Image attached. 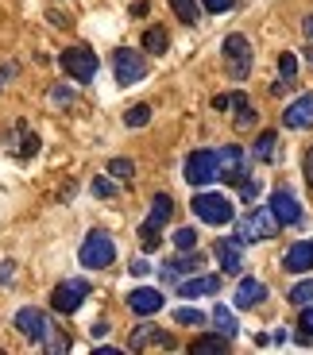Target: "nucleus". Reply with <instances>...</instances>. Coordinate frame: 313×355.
I'll return each instance as SVG.
<instances>
[{"label":"nucleus","instance_id":"f257e3e1","mask_svg":"<svg viewBox=\"0 0 313 355\" xmlns=\"http://www.w3.org/2000/svg\"><path fill=\"white\" fill-rule=\"evenodd\" d=\"M271 236H278V220H275V213H271L267 205H263V209H255V213H248V216L236 220L232 240L244 248V243H260V240H271Z\"/></svg>","mask_w":313,"mask_h":355},{"label":"nucleus","instance_id":"f03ea898","mask_svg":"<svg viewBox=\"0 0 313 355\" xmlns=\"http://www.w3.org/2000/svg\"><path fill=\"white\" fill-rule=\"evenodd\" d=\"M112 259H117V243H112V236L101 228H93L85 240H81V266H90V270H105V266H112Z\"/></svg>","mask_w":313,"mask_h":355},{"label":"nucleus","instance_id":"7ed1b4c3","mask_svg":"<svg viewBox=\"0 0 313 355\" xmlns=\"http://www.w3.org/2000/svg\"><path fill=\"white\" fill-rule=\"evenodd\" d=\"M90 293H93V286L85 282V278H66V282H58L51 290V309L62 313V317H70V313H78L81 305H85Z\"/></svg>","mask_w":313,"mask_h":355},{"label":"nucleus","instance_id":"20e7f679","mask_svg":"<svg viewBox=\"0 0 313 355\" xmlns=\"http://www.w3.org/2000/svg\"><path fill=\"white\" fill-rule=\"evenodd\" d=\"M189 209H194V216L201 224H228L232 220V201L224 193H197L194 201H189Z\"/></svg>","mask_w":313,"mask_h":355},{"label":"nucleus","instance_id":"39448f33","mask_svg":"<svg viewBox=\"0 0 313 355\" xmlns=\"http://www.w3.org/2000/svg\"><path fill=\"white\" fill-rule=\"evenodd\" d=\"M58 62H62V70L70 73L74 81H93L97 78V66H101L97 54H93L90 46H66Z\"/></svg>","mask_w":313,"mask_h":355},{"label":"nucleus","instance_id":"423d86ee","mask_svg":"<svg viewBox=\"0 0 313 355\" xmlns=\"http://www.w3.org/2000/svg\"><path fill=\"white\" fill-rule=\"evenodd\" d=\"M112 70H117V81H120V85H139V81L147 78L144 54L132 51V46H120V51L112 54Z\"/></svg>","mask_w":313,"mask_h":355},{"label":"nucleus","instance_id":"0eeeda50","mask_svg":"<svg viewBox=\"0 0 313 355\" xmlns=\"http://www.w3.org/2000/svg\"><path fill=\"white\" fill-rule=\"evenodd\" d=\"M224 66L236 81H244L251 73V43L244 35H228L224 39Z\"/></svg>","mask_w":313,"mask_h":355},{"label":"nucleus","instance_id":"6e6552de","mask_svg":"<svg viewBox=\"0 0 313 355\" xmlns=\"http://www.w3.org/2000/svg\"><path fill=\"white\" fill-rule=\"evenodd\" d=\"M217 178H224L228 186H240L244 178H248L244 151L236 147V143H228V147H221V151H217Z\"/></svg>","mask_w":313,"mask_h":355},{"label":"nucleus","instance_id":"1a4fd4ad","mask_svg":"<svg viewBox=\"0 0 313 355\" xmlns=\"http://www.w3.org/2000/svg\"><path fill=\"white\" fill-rule=\"evenodd\" d=\"M186 182L189 186H209V182H217V151H189Z\"/></svg>","mask_w":313,"mask_h":355},{"label":"nucleus","instance_id":"9d476101","mask_svg":"<svg viewBox=\"0 0 313 355\" xmlns=\"http://www.w3.org/2000/svg\"><path fill=\"white\" fill-rule=\"evenodd\" d=\"M128 347H132V352H147V347H174V336H170L167 329H159V324H151V320H144V324H135Z\"/></svg>","mask_w":313,"mask_h":355},{"label":"nucleus","instance_id":"9b49d317","mask_svg":"<svg viewBox=\"0 0 313 355\" xmlns=\"http://www.w3.org/2000/svg\"><path fill=\"white\" fill-rule=\"evenodd\" d=\"M16 329H19V336H27L31 344H43V336L51 332V320H46L43 309H19L16 313Z\"/></svg>","mask_w":313,"mask_h":355},{"label":"nucleus","instance_id":"f8f14e48","mask_svg":"<svg viewBox=\"0 0 313 355\" xmlns=\"http://www.w3.org/2000/svg\"><path fill=\"white\" fill-rule=\"evenodd\" d=\"M282 124L294 128V132H310L313 128V97L310 93H302L298 101H290L287 112H282Z\"/></svg>","mask_w":313,"mask_h":355},{"label":"nucleus","instance_id":"ddd939ff","mask_svg":"<svg viewBox=\"0 0 313 355\" xmlns=\"http://www.w3.org/2000/svg\"><path fill=\"white\" fill-rule=\"evenodd\" d=\"M267 209L275 213L278 228H282V224H298V220H302V209H298L294 193H287V189H275V193H271V201H267Z\"/></svg>","mask_w":313,"mask_h":355},{"label":"nucleus","instance_id":"4468645a","mask_svg":"<svg viewBox=\"0 0 313 355\" xmlns=\"http://www.w3.org/2000/svg\"><path fill=\"white\" fill-rule=\"evenodd\" d=\"M128 309L139 313V317H155V313L162 309V293H159V290H147V286H139V290L128 293Z\"/></svg>","mask_w":313,"mask_h":355},{"label":"nucleus","instance_id":"2eb2a0df","mask_svg":"<svg viewBox=\"0 0 313 355\" xmlns=\"http://www.w3.org/2000/svg\"><path fill=\"white\" fill-rule=\"evenodd\" d=\"M213 255H217V263L224 266V275H240V270H244V251H240V243H236V240H217L213 243Z\"/></svg>","mask_w":313,"mask_h":355},{"label":"nucleus","instance_id":"dca6fc26","mask_svg":"<svg viewBox=\"0 0 313 355\" xmlns=\"http://www.w3.org/2000/svg\"><path fill=\"white\" fill-rule=\"evenodd\" d=\"M201 266H205V255H194V251H189V255H178L162 266V282H178L182 275H194Z\"/></svg>","mask_w":313,"mask_h":355},{"label":"nucleus","instance_id":"f3484780","mask_svg":"<svg viewBox=\"0 0 313 355\" xmlns=\"http://www.w3.org/2000/svg\"><path fill=\"white\" fill-rule=\"evenodd\" d=\"M263 297H267V282H260V278H244L236 286V309H255Z\"/></svg>","mask_w":313,"mask_h":355},{"label":"nucleus","instance_id":"a211bd4d","mask_svg":"<svg viewBox=\"0 0 313 355\" xmlns=\"http://www.w3.org/2000/svg\"><path fill=\"white\" fill-rule=\"evenodd\" d=\"M282 270H290V275L313 270V243H294V248L287 251V259H282Z\"/></svg>","mask_w":313,"mask_h":355},{"label":"nucleus","instance_id":"6ab92c4d","mask_svg":"<svg viewBox=\"0 0 313 355\" xmlns=\"http://www.w3.org/2000/svg\"><path fill=\"white\" fill-rule=\"evenodd\" d=\"M221 290V278L217 275H201V278H189V282H178V297H205V293Z\"/></svg>","mask_w":313,"mask_h":355},{"label":"nucleus","instance_id":"aec40b11","mask_svg":"<svg viewBox=\"0 0 313 355\" xmlns=\"http://www.w3.org/2000/svg\"><path fill=\"white\" fill-rule=\"evenodd\" d=\"M228 347H232L228 336H221V332H205V336H197L194 344H189V352L194 355H224Z\"/></svg>","mask_w":313,"mask_h":355},{"label":"nucleus","instance_id":"412c9836","mask_svg":"<svg viewBox=\"0 0 313 355\" xmlns=\"http://www.w3.org/2000/svg\"><path fill=\"white\" fill-rule=\"evenodd\" d=\"M170 216H174V201H170L167 193H155V201H151V216H147V224L162 228V224H170Z\"/></svg>","mask_w":313,"mask_h":355},{"label":"nucleus","instance_id":"4be33fe9","mask_svg":"<svg viewBox=\"0 0 313 355\" xmlns=\"http://www.w3.org/2000/svg\"><path fill=\"white\" fill-rule=\"evenodd\" d=\"M213 324H217V332H221V336H228V340L240 332V324H236V317H232V309H228V305H217V309H213Z\"/></svg>","mask_w":313,"mask_h":355},{"label":"nucleus","instance_id":"5701e85b","mask_svg":"<svg viewBox=\"0 0 313 355\" xmlns=\"http://www.w3.org/2000/svg\"><path fill=\"white\" fill-rule=\"evenodd\" d=\"M251 155H255L260 162H271L278 155V135L275 132H263L260 139H255V147H251Z\"/></svg>","mask_w":313,"mask_h":355},{"label":"nucleus","instance_id":"b1692460","mask_svg":"<svg viewBox=\"0 0 313 355\" xmlns=\"http://www.w3.org/2000/svg\"><path fill=\"white\" fill-rule=\"evenodd\" d=\"M170 8H174V16L186 27H194L197 19H201V4H197V0H170Z\"/></svg>","mask_w":313,"mask_h":355},{"label":"nucleus","instance_id":"393cba45","mask_svg":"<svg viewBox=\"0 0 313 355\" xmlns=\"http://www.w3.org/2000/svg\"><path fill=\"white\" fill-rule=\"evenodd\" d=\"M144 51L167 54V31H162V27H147V31H144Z\"/></svg>","mask_w":313,"mask_h":355},{"label":"nucleus","instance_id":"a878e982","mask_svg":"<svg viewBox=\"0 0 313 355\" xmlns=\"http://www.w3.org/2000/svg\"><path fill=\"white\" fill-rule=\"evenodd\" d=\"M298 329H302V332H298V344H313V302L302 309V317H298Z\"/></svg>","mask_w":313,"mask_h":355},{"label":"nucleus","instance_id":"bb28decb","mask_svg":"<svg viewBox=\"0 0 313 355\" xmlns=\"http://www.w3.org/2000/svg\"><path fill=\"white\" fill-rule=\"evenodd\" d=\"M43 347H46V352H70V336H66V332H58L51 324V332L43 336Z\"/></svg>","mask_w":313,"mask_h":355},{"label":"nucleus","instance_id":"cd10ccee","mask_svg":"<svg viewBox=\"0 0 313 355\" xmlns=\"http://www.w3.org/2000/svg\"><path fill=\"white\" fill-rule=\"evenodd\" d=\"M108 174L117 178V182H132L135 162H132V159H112V162H108Z\"/></svg>","mask_w":313,"mask_h":355},{"label":"nucleus","instance_id":"c85d7f7f","mask_svg":"<svg viewBox=\"0 0 313 355\" xmlns=\"http://www.w3.org/2000/svg\"><path fill=\"white\" fill-rule=\"evenodd\" d=\"M147 120H151V108H147V105H132V108L124 112V124H128V128H144Z\"/></svg>","mask_w":313,"mask_h":355},{"label":"nucleus","instance_id":"c756f323","mask_svg":"<svg viewBox=\"0 0 313 355\" xmlns=\"http://www.w3.org/2000/svg\"><path fill=\"white\" fill-rule=\"evenodd\" d=\"M159 243H162L159 228H155V224H144V228H139V248H144V251H155Z\"/></svg>","mask_w":313,"mask_h":355},{"label":"nucleus","instance_id":"7c9ffc66","mask_svg":"<svg viewBox=\"0 0 313 355\" xmlns=\"http://www.w3.org/2000/svg\"><path fill=\"white\" fill-rule=\"evenodd\" d=\"M174 248H178V251H194L197 248V232L194 228H178V232H174Z\"/></svg>","mask_w":313,"mask_h":355},{"label":"nucleus","instance_id":"2f4dec72","mask_svg":"<svg viewBox=\"0 0 313 355\" xmlns=\"http://www.w3.org/2000/svg\"><path fill=\"white\" fill-rule=\"evenodd\" d=\"M290 302H294V305H310L313 302V278H310V282H298L294 290H290Z\"/></svg>","mask_w":313,"mask_h":355},{"label":"nucleus","instance_id":"473e14b6","mask_svg":"<svg viewBox=\"0 0 313 355\" xmlns=\"http://www.w3.org/2000/svg\"><path fill=\"white\" fill-rule=\"evenodd\" d=\"M278 73H282V78L287 81H294V73H298V54H278Z\"/></svg>","mask_w":313,"mask_h":355},{"label":"nucleus","instance_id":"72a5a7b5","mask_svg":"<svg viewBox=\"0 0 313 355\" xmlns=\"http://www.w3.org/2000/svg\"><path fill=\"white\" fill-rule=\"evenodd\" d=\"M255 120H260V116H255V108H251V101L244 108H236V128H255Z\"/></svg>","mask_w":313,"mask_h":355},{"label":"nucleus","instance_id":"f704fd0d","mask_svg":"<svg viewBox=\"0 0 313 355\" xmlns=\"http://www.w3.org/2000/svg\"><path fill=\"white\" fill-rule=\"evenodd\" d=\"M174 320H178V324H205V313H197V309H174Z\"/></svg>","mask_w":313,"mask_h":355},{"label":"nucleus","instance_id":"c9c22d12","mask_svg":"<svg viewBox=\"0 0 313 355\" xmlns=\"http://www.w3.org/2000/svg\"><path fill=\"white\" fill-rule=\"evenodd\" d=\"M51 101H54V105H62V108H70L78 97H74V93H70L66 85H54V89H51Z\"/></svg>","mask_w":313,"mask_h":355},{"label":"nucleus","instance_id":"e433bc0d","mask_svg":"<svg viewBox=\"0 0 313 355\" xmlns=\"http://www.w3.org/2000/svg\"><path fill=\"white\" fill-rule=\"evenodd\" d=\"M93 197H117V182L97 178V182H93Z\"/></svg>","mask_w":313,"mask_h":355},{"label":"nucleus","instance_id":"4c0bfd02","mask_svg":"<svg viewBox=\"0 0 313 355\" xmlns=\"http://www.w3.org/2000/svg\"><path fill=\"white\" fill-rule=\"evenodd\" d=\"M39 151V135H24V147H19V159H31Z\"/></svg>","mask_w":313,"mask_h":355},{"label":"nucleus","instance_id":"58836bf2","mask_svg":"<svg viewBox=\"0 0 313 355\" xmlns=\"http://www.w3.org/2000/svg\"><path fill=\"white\" fill-rule=\"evenodd\" d=\"M197 4H201L205 12H228L232 8V0H197Z\"/></svg>","mask_w":313,"mask_h":355},{"label":"nucleus","instance_id":"ea45409f","mask_svg":"<svg viewBox=\"0 0 313 355\" xmlns=\"http://www.w3.org/2000/svg\"><path fill=\"white\" fill-rule=\"evenodd\" d=\"M12 278H16V263H12V259H4V263H0V286L12 282Z\"/></svg>","mask_w":313,"mask_h":355},{"label":"nucleus","instance_id":"a19ab883","mask_svg":"<svg viewBox=\"0 0 313 355\" xmlns=\"http://www.w3.org/2000/svg\"><path fill=\"white\" fill-rule=\"evenodd\" d=\"M132 275H135V278H144V275H151V263H147L144 255H139V259H132Z\"/></svg>","mask_w":313,"mask_h":355},{"label":"nucleus","instance_id":"79ce46f5","mask_svg":"<svg viewBox=\"0 0 313 355\" xmlns=\"http://www.w3.org/2000/svg\"><path fill=\"white\" fill-rule=\"evenodd\" d=\"M305 182H310V186H313V147H310V151H305Z\"/></svg>","mask_w":313,"mask_h":355},{"label":"nucleus","instance_id":"37998d69","mask_svg":"<svg viewBox=\"0 0 313 355\" xmlns=\"http://www.w3.org/2000/svg\"><path fill=\"white\" fill-rule=\"evenodd\" d=\"M132 16H147V0H135V4H132Z\"/></svg>","mask_w":313,"mask_h":355},{"label":"nucleus","instance_id":"c03bdc74","mask_svg":"<svg viewBox=\"0 0 313 355\" xmlns=\"http://www.w3.org/2000/svg\"><path fill=\"white\" fill-rule=\"evenodd\" d=\"M16 70H19V66H16V62H8L4 70H0V81H4V78H16Z\"/></svg>","mask_w":313,"mask_h":355},{"label":"nucleus","instance_id":"a18cd8bd","mask_svg":"<svg viewBox=\"0 0 313 355\" xmlns=\"http://www.w3.org/2000/svg\"><path fill=\"white\" fill-rule=\"evenodd\" d=\"M51 24H54V27H66V24H70V19H66L62 12H51Z\"/></svg>","mask_w":313,"mask_h":355},{"label":"nucleus","instance_id":"49530a36","mask_svg":"<svg viewBox=\"0 0 313 355\" xmlns=\"http://www.w3.org/2000/svg\"><path fill=\"white\" fill-rule=\"evenodd\" d=\"M305 31H310V35H313V16H305Z\"/></svg>","mask_w":313,"mask_h":355}]
</instances>
